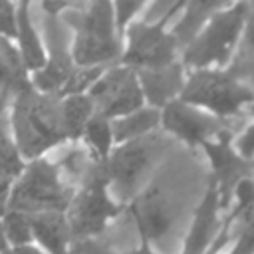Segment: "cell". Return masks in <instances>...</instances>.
Returning a JSON list of instances; mask_svg holds the SVG:
<instances>
[{"label":"cell","instance_id":"f1b7e54d","mask_svg":"<svg viewBox=\"0 0 254 254\" xmlns=\"http://www.w3.org/2000/svg\"><path fill=\"white\" fill-rule=\"evenodd\" d=\"M250 107H252V121H250V125L242 131V135L238 139L232 141L234 149L238 151V155L242 159H246V161H250L254 157V101L250 103Z\"/></svg>","mask_w":254,"mask_h":254},{"label":"cell","instance_id":"f546056e","mask_svg":"<svg viewBox=\"0 0 254 254\" xmlns=\"http://www.w3.org/2000/svg\"><path fill=\"white\" fill-rule=\"evenodd\" d=\"M62 167L65 169L67 175H71V177H81V179H83V175H85L87 169H89V163H87V157H85L83 151L73 149V151H69V153L64 157Z\"/></svg>","mask_w":254,"mask_h":254},{"label":"cell","instance_id":"ffe728a7","mask_svg":"<svg viewBox=\"0 0 254 254\" xmlns=\"http://www.w3.org/2000/svg\"><path fill=\"white\" fill-rule=\"evenodd\" d=\"M95 107L89 95H67L60 103V119H62V131L69 139H77L83 135V129L87 121L93 117Z\"/></svg>","mask_w":254,"mask_h":254},{"label":"cell","instance_id":"4fadbf2b","mask_svg":"<svg viewBox=\"0 0 254 254\" xmlns=\"http://www.w3.org/2000/svg\"><path fill=\"white\" fill-rule=\"evenodd\" d=\"M137 81L147 107L163 109L167 103L179 99L185 85V67L181 62H173L163 67L137 69Z\"/></svg>","mask_w":254,"mask_h":254},{"label":"cell","instance_id":"603a6c76","mask_svg":"<svg viewBox=\"0 0 254 254\" xmlns=\"http://www.w3.org/2000/svg\"><path fill=\"white\" fill-rule=\"evenodd\" d=\"M83 135L93 149V155L97 161H105L111 153V143H113V133H111V121L93 113V117L87 121Z\"/></svg>","mask_w":254,"mask_h":254},{"label":"cell","instance_id":"5bb4252c","mask_svg":"<svg viewBox=\"0 0 254 254\" xmlns=\"http://www.w3.org/2000/svg\"><path fill=\"white\" fill-rule=\"evenodd\" d=\"M218 212H220L218 192H216L214 183L210 181L206 187V192L202 194V198L194 210V216H192L190 228L185 236L181 254H204L212 246L214 238L220 232Z\"/></svg>","mask_w":254,"mask_h":254},{"label":"cell","instance_id":"e575fe53","mask_svg":"<svg viewBox=\"0 0 254 254\" xmlns=\"http://www.w3.org/2000/svg\"><path fill=\"white\" fill-rule=\"evenodd\" d=\"M12 254H40V252L32 246H16V250H12Z\"/></svg>","mask_w":254,"mask_h":254},{"label":"cell","instance_id":"ac0fdd59","mask_svg":"<svg viewBox=\"0 0 254 254\" xmlns=\"http://www.w3.org/2000/svg\"><path fill=\"white\" fill-rule=\"evenodd\" d=\"M159 125H161V111L145 105V107H141V109H137L129 115H123V117L111 121L113 141H117L121 145V143H127V141L147 137Z\"/></svg>","mask_w":254,"mask_h":254},{"label":"cell","instance_id":"1f68e13d","mask_svg":"<svg viewBox=\"0 0 254 254\" xmlns=\"http://www.w3.org/2000/svg\"><path fill=\"white\" fill-rule=\"evenodd\" d=\"M0 32L6 36H16V16H14V6L10 2H0Z\"/></svg>","mask_w":254,"mask_h":254},{"label":"cell","instance_id":"d4e9b609","mask_svg":"<svg viewBox=\"0 0 254 254\" xmlns=\"http://www.w3.org/2000/svg\"><path fill=\"white\" fill-rule=\"evenodd\" d=\"M6 236L16 244V246H26V242L32 238V228H30V220L26 214L22 212H14L10 210L4 216V226Z\"/></svg>","mask_w":254,"mask_h":254},{"label":"cell","instance_id":"7402d4cb","mask_svg":"<svg viewBox=\"0 0 254 254\" xmlns=\"http://www.w3.org/2000/svg\"><path fill=\"white\" fill-rule=\"evenodd\" d=\"M20 171H22L20 157H18L14 145L8 139L6 123L0 117V206H4V198H6V192H8L10 181Z\"/></svg>","mask_w":254,"mask_h":254},{"label":"cell","instance_id":"52a82bcc","mask_svg":"<svg viewBox=\"0 0 254 254\" xmlns=\"http://www.w3.org/2000/svg\"><path fill=\"white\" fill-rule=\"evenodd\" d=\"M71 202V190L60 181L58 169L48 161H34L10 196L14 212H64Z\"/></svg>","mask_w":254,"mask_h":254},{"label":"cell","instance_id":"ba28073f","mask_svg":"<svg viewBox=\"0 0 254 254\" xmlns=\"http://www.w3.org/2000/svg\"><path fill=\"white\" fill-rule=\"evenodd\" d=\"M157 155V143L153 139L141 137L135 141L121 143L115 147L105 163V173L111 189L119 196V200H129L139 190L143 177L147 175L153 159Z\"/></svg>","mask_w":254,"mask_h":254},{"label":"cell","instance_id":"9a60e30c","mask_svg":"<svg viewBox=\"0 0 254 254\" xmlns=\"http://www.w3.org/2000/svg\"><path fill=\"white\" fill-rule=\"evenodd\" d=\"M131 212L137 222L139 236L149 244L165 238L173 226L171 206L155 189H149L145 194H141V198L133 202Z\"/></svg>","mask_w":254,"mask_h":254},{"label":"cell","instance_id":"8992f818","mask_svg":"<svg viewBox=\"0 0 254 254\" xmlns=\"http://www.w3.org/2000/svg\"><path fill=\"white\" fill-rule=\"evenodd\" d=\"M183 4H171L169 12L163 14L157 22L147 20H135L127 26L123 40L127 42L121 46V62L123 65L131 69H151V67H163L173 62H177L179 46L173 38V34L165 28L171 14L179 12Z\"/></svg>","mask_w":254,"mask_h":254},{"label":"cell","instance_id":"277c9868","mask_svg":"<svg viewBox=\"0 0 254 254\" xmlns=\"http://www.w3.org/2000/svg\"><path fill=\"white\" fill-rule=\"evenodd\" d=\"M14 131L20 151L26 157H38L65 139L60 119V103L54 97L36 95L32 89L16 95Z\"/></svg>","mask_w":254,"mask_h":254},{"label":"cell","instance_id":"e0dca14e","mask_svg":"<svg viewBox=\"0 0 254 254\" xmlns=\"http://www.w3.org/2000/svg\"><path fill=\"white\" fill-rule=\"evenodd\" d=\"M28 220L32 232L46 250H50L52 254H67V244L71 234H69L67 218L62 212H36L30 214Z\"/></svg>","mask_w":254,"mask_h":254},{"label":"cell","instance_id":"2e32d148","mask_svg":"<svg viewBox=\"0 0 254 254\" xmlns=\"http://www.w3.org/2000/svg\"><path fill=\"white\" fill-rule=\"evenodd\" d=\"M224 6H226L224 2H208V0H192L189 4H183L181 18L169 30L173 34L179 50H185L194 40V36L204 28L208 18Z\"/></svg>","mask_w":254,"mask_h":254},{"label":"cell","instance_id":"5b68a950","mask_svg":"<svg viewBox=\"0 0 254 254\" xmlns=\"http://www.w3.org/2000/svg\"><path fill=\"white\" fill-rule=\"evenodd\" d=\"M81 181L83 187L71 200L67 218L69 234L77 240L99 234L105 228L107 220L121 212V206L109 196V181L103 161L93 159Z\"/></svg>","mask_w":254,"mask_h":254},{"label":"cell","instance_id":"30bf717a","mask_svg":"<svg viewBox=\"0 0 254 254\" xmlns=\"http://www.w3.org/2000/svg\"><path fill=\"white\" fill-rule=\"evenodd\" d=\"M234 139L226 129L218 131L212 139L204 141L200 147L204 149L210 167H212V183L218 192V202L220 208H226L232 200V190L234 187L248 177L250 161L242 159L238 151L234 149Z\"/></svg>","mask_w":254,"mask_h":254},{"label":"cell","instance_id":"cb8c5ba5","mask_svg":"<svg viewBox=\"0 0 254 254\" xmlns=\"http://www.w3.org/2000/svg\"><path fill=\"white\" fill-rule=\"evenodd\" d=\"M103 65H93V67H79L73 69L65 85L62 87V95H83L85 89H91V85L101 77Z\"/></svg>","mask_w":254,"mask_h":254},{"label":"cell","instance_id":"4316f807","mask_svg":"<svg viewBox=\"0 0 254 254\" xmlns=\"http://www.w3.org/2000/svg\"><path fill=\"white\" fill-rule=\"evenodd\" d=\"M238 220L242 224H240L236 244L230 250V254H254V208L242 214Z\"/></svg>","mask_w":254,"mask_h":254},{"label":"cell","instance_id":"8d00e7d4","mask_svg":"<svg viewBox=\"0 0 254 254\" xmlns=\"http://www.w3.org/2000/svg\"><path fill=\"white\" fill-rule=\"evenodd\" d=\"M6 248V234H4V228H2V222H0V250Z\"/></svg>","mask_w":254,"mask_h":254},{"label":"cell","instance_id":"83f0119b","mask_svg":"<svg viewBox=\"0 0 254 254\" xmlns=\"http://www.w3.org/2000/svg\"><path fill=\"white\" fill-rule=\"evenodd\" d=\"M232 196L236 198V204H234V208H232V212H234L236 216H242V214H246L248 210H252V208H254V181H252L250 177L242 179V181L234 187Z\"/></svg>","mask_w":254,"mask_h":254},{"label":"cell","instance_id":"7a4b0ae2","mask_svg":"<svg viewBox=\"0 0 254 254\" xmlns=\"http://www.w3.org/2000/svg\"><path fill=\"white\" fill-rule=\"evenodd\" d=\"M67 22L75 28L71 58L79 67L103 65L119 58L121 42L109 2H93L79 12H71Z\"/></svg>","mask_w":254,"mask_h":254},{"label":"cell","instance_id":"6da1fadb","mask_svg":"<svg viewBox=\"0 0 254 254\" xmlns=\"http://www.w3.org/2000/svg\"><path fill=\"white\" fill-rule=\"evenodd\" d=\"M248 12L250 6L246 2L226 4L214 12L194 40L183 50V67H189V71L222 69L242 36Z\"/></svg>","mask_w":254,"mask_h":254},{"label":"cell","instance_id":"d6a6232c","mask_svg":"<svg viewBox=\"0 0 254 254\" xmlns=\"http://www.w3.org/2000/svg\"><path fill=\"white\" fill-rule=\"evenodd\" d=\"M244 40H246V46L254 52V14L248 12V18H246V24H244Z\"/></svg>","mask_w":254,"mask_h":254},{"label":"cell","instance_id":"484cf974","mask_svg":"<svg viewBox=\"0 0 254 254\" xmlns=\"http://www.w3.org/2000/svg\"><path fill=\"white\" fill-rule=\"evenodd\" d=\"M113 8V22H115V30H117V36H119V42L123 46V34L127 30V26L133 22V18L145 10V4L143 2H115L111 4Z\"/></svg>","mask_w":254,"mask_h":254},{"label":"cell","instance_id":"7c38bea8","mask_svg":"<svg viewBox=\"0 0 254 254\" xmlns=\"http://www.w3.org/2000/svg\"><path fill=\"white\" fill-rule=\"evenodd\" d=\"M46 36H48V44L52 50V60L44 64V67L36 73L34 83L42 91H62L73 67H71V56L67 52V40H65L64 26L56 16L46 18Z\"/></svg>","mask_w":254,"mask_h":254},{"label":"cell","instance_id":"4dcf8cb0","mask_svg":"<svg viewBox=\"0 0 254 254\" xmlns=\"http://www.w3.org/2000/svg\"><path fill=\"white\" fill-rule=\"evenodd\" d=\"M67 254H113L103 242H97L93 238H81L67 248Z\"/></svg>","mask_w":254,"mask_h":254},{"label":"cell","instance_id":"3957f363","mask_svg":"<svg viewBox=\"0 0 254 254\" xmlns=\"http://www.w3.org/2000/svg\"><path fill=\"white\" fill-rule=\"evenodd\" d=\"M181 101L218 119L236 115L254 101V91L224 69H192L185 75Z\"/></svg>","mask_w":254,"mask_h":254},{"label":"cell","instance_id":"44dd1931","mask_svg":"<svg viewBox=\"0 0 254 254\" xmlns=\"http://www.w3.org/2000/svg\"><path fill=\"white\" fill-rule=\"evenodd\" d=\"M16 28L20 32L24 67H30V69L44 67V52L40 48V40H38V36L34 32V26L30 22V14H28V4L26 2L18 8V26Z\"/></svg>","mask_w":254,"mask_h":254},{"label":"cell","instance_id":"d590c367","mask_svg":"<svg viewBox=\"0 0 254 254\" xmlns=\"http://www.w3.org/2000/svg\"><path fill=\"white\" fill-rule=\"evenodd\" d=\"M6 101H8V93H6V91H0V113L4 111V107H6Z\"/></svg>","mask_w":254,"mask_h":254},{"label":"cell","instance_id":"8fae6325","mask_svg":"<svg viewBox=\"0 0 254 254\" xmlns=\"http://www.w3.org/2000/svg\"><path fill=\"white\" fill-rule=\"evenodd\" d=\"M161 125L167 133L175 135L177 139L192 147L202 145L204 141L212 139L218 131L224 129L222 119L181 99H175L161 109Z\"/></svg>","mask_w":254,"mask_h":254},{"label":"cell","instance_id":"d6986e66","mask_svg":"<svg viewBox=\"0 0 254 254\" xmlns=\"http://www.w3.org/2000/svg\"><path fill=\"white\" fill-rule=\"evenodd\" d=\"M0 85L2 91L16 95L32 89L26 79V67L20 54L4 38H0Z\"/></svg>","mask_w":254,"mask_h":254},{"label":"cell","instance_id":"836d02e7","mask_svg":"<svg viewBox=\"0 0 254 254\" xmlns=\"http://www.w3.org/2000/svg\"><path fill=\"white\" fill-rule=\"evenodd\" d=\"M131 254H157V252L153 250V246H151V244H149L147 240H143V238H141L139 246H137V248H135V250H133Z\"/></svg>","mask_w":254,"mask_h":254},{"label":"cell","instance_id":"9c48e42d","mask_svg":"<svg viewBox=\"0 0 254 254\" xmlns=\"http://www.w3.org/2000/svg\"><path fill=\"white\" fill-rule=\"evenodd\" d=\"M87 95L93 101L95 113L109 121L145 107L137 73L127 65H115L103 71Z\"/></svg>","mask_w":254,"mask_h":254}]
</instances>
